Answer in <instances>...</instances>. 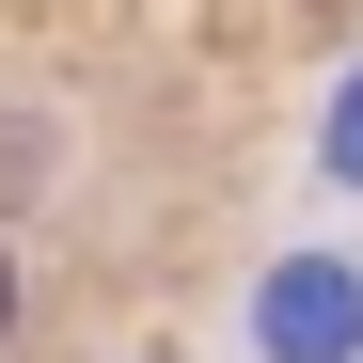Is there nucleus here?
<instances>
[{
  "label": "nucleus",
  "instance_id": "obj_2",
  "mask_svg": "<svg viewBox=\"0 0 363 363\" xmlns=\"http://www.w3.org/2000/svg\"><path fill=\"white\" fill-rule=\"evenodd\" d=\"M0 332H16V269H0Z\"/></svg>",
  "mask_w": 363,
  "mask_h": 363
},
{
  "label": "nucleus",
  "instance_id": "obj_3",
  "mask_svg": "<svg viewBox=\"0 0 363 363\" xmlns=\"http://www.w3.org/2000/svg\"><path fill=\"white\" fill-rule=\"evenodd\" d=\"M347 174H363V111H347Z\"/></svg>",
  "mask_w": 363,
  "mask_h": 363
},
{
  "label": "nucleus",
  "instance_id": "obj_1",
  "mask_svg": "<svg viewBox=\"0 0 363 363\" xmlns=\"http://www.w3.org/2000/svg\"><path fill=\"white\" fill-rule=\"evenodd\" d=\"M347 332H363V316H347L332 269H284V284H269V347H284V363H347Z\"/></svg>",
  "mask_w": 363,
  "mask_h": 363
}]
</instances>
